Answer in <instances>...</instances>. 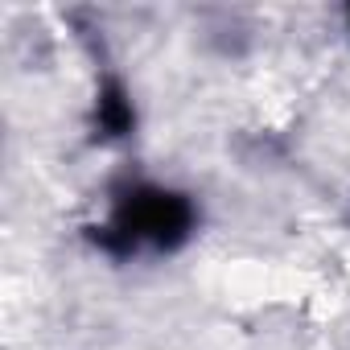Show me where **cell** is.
Here are the masks:
<instances>
[{
    "label": "cell",
    "mask_w": 350,
    "mask_h": 350,
    "mask_svg": "<svg viewBox=\"0 0 350 350\" xmlns=\"http://www.w3.org/2000/svg\"><path fill=\"white\" fill-rule=\"evenodd\" d=\"M132 103H128V91L111 79V83H103L99 87V95H95V124H99V136H128L132 132Z\"/></svg>",
    "instance_id": "7a4b0ae2"
},
{
    "label": "cell",
    "mask_w": 350,
    "mask_h": 350,
    "mask_svg": "<svg viewBox=\"0 0 350 350\" xmlns=\"http://www.w3.org/2000/svg\"><path fill=\"white\" fill-rule=\"evenodd\" d=\"M194 227L198 211L190 194L136 182L111 198V215L103 227H95V243L116 260H128L136 252H178L194 235Z\"/></svg>",
    "instance_id": "6da1fadb"
},
{
    "label": "cell",
    "mask_w": 350,
    "mask_h": 350,
    "mask_svg": "<svg viewBox=\"0 0 350 350\" xmlns=\"http://www.w3.org/2000/svg\"><path fill=\"white\" fill-rule=\"evenodd\" d=\"M346 17H350V9H346Z\"/></svg>",
    "instance_id": "3957f363"
}]
</instances>
